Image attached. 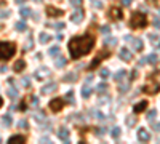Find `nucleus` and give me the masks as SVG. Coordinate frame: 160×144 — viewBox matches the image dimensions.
<instances>
[{
    "label": "nucleus",
    "instance_id": "obj_1",
    "mask_svg": "<svg viewBox=\"0 0 160 144\" xmlns=\"http://www.w3.org/2000/svg\"><path fill=\"white\" fill-rule=\"evenodd\" d=\"M95 35L93 34H83V35H77V37H72L67 43V50L71 53V58L72 59H80L82 56L88 54L90 51L93 50L95 46Z\"/></svg>",
    "mask_w": 160,
    "mask_h": 144
},
{
    "label": "nucleus",
    "instance_id": "obj_2",
    "mask_svg": "<svg viewBox=\"0 0 160 144\" xmlns=\"http://www.w3.org/2000/svg\"><path fill=\"white\" fill-rule=\"evenodd\" d=\"M16 53V45L13 42H0V61H8Z\"/></svg>",
    "mask_w": 160,
    "mask_h": 144
},
{
    "label": "nucleus",
    "instance_id": "obj_3",
    "mask_svg": "<svg viewBox=\"0 0 160 144\" xmlns=\"http://www.w3.org/2000/svg\"><path fill=\"white\" fill-rule=\"evenodd\" d=\"M146 26H147V16L141 11H135L130 19V27L131 29H143Z\"/></svg>",
    "mask_w": 160,
    "mask_h": 144
},
{
    "label": "nucleus",
    "instance_id": "obj_4",
    "mask_svg": "<svg viewBox=\"0 0 160 144\" xmlns=\"http://www.w3.org/2000/svg\"><path fill=\"white\" fill-rule=\"evenodd\" d=\"M111 56V51H107V50H101V51L96 54L95 58H93V61L88 64V69H96L99 66L101 61H104V59H107V58Z\"/></svg>",
    "mask_w": 160,
    "mask_h": 144
},
{
    "label": "nucleus",
    "instance_id": "obj_5",
    "mask_svg": "<svg viewBox=\"0 0 160 144\" xmlns=\"http://www.w3.org/2000/svg\"><path fill=\"white\" fill-rule=\"evenodd\" d=\"M64 104H66V101L62 98H54L50 101V109H51V112H59V111H62Z\"/></svg>",
    "mask_w": 160,
    "mask_h": 144
},
{
    "label": "nucleus",
    "instance_id": "obj_6",
    "mask_svg": "<svg viewBox=\"0 0 160 144\" xmlns=\"http://www.w3.org/2000/svg\"><path fill=\"white\" fill-rule=\"evenodd\" d=\"M109 18H111L112 21H120V19L123 18L122 10H120L119 7H112V8L109 10Z\"/></svg>",
    "mask_w": 160,
    "mask_h": 144
},
{
    "label": "nucleus",
    "instance_id": "obj_7",
    "mask_svg": "<svg viewBox=\"0 0 160 144\" xmlns=\"http://www.w3.org/2000/svg\"><path fill=\"white\" fill-rule=\"evenodd\" d=\"M46 14H48V16H53V18H58V16H62V14H64V11H62L61 8H56V7H46Z\"/></svg>",
    "mask_w": 160,
    "mask_h": 144
},
{
    "label": "nucleus",
    "instance_id": "obj_8",
    "mask_svg": "<svg viewBox=\"0 0 160 144\" xmlns=\"http://www.w3.org/2000/svg\"><path fill=\"white\" fill-rule=\"evenodd\" d=\"M56 90H58V83H56V82H48L46 85L42 87V93H43V95H48V93H53Z\"/></svg>",
    "mask_w": 160,
    "mask_h": 144
},
{
    "label": "nucleus",
    "instance_id": "obj_9",
    "mask_svg": "<svg viewBox=\"0 0 160 144\" xmlns=\"http://www.w3.org/2000/svg\"><path fill=\"white\" fill-rule=\"evenodd\" d=\"M138 139H139L141 143H149V141H151L149 131H147L146 128H139V130H138Z\"/></svg>",
    "mask_w": 160,
    "mask_h": 144
},
{
    "label": "nucleus",
    "instance_id": "obj_10",
    "mask_svg": "<svg viewBox=\"0 0 160 144\" xmlns=\"http://www.w3.org/2000/svg\"><path fill=\"white\" fill-rule=\"evenodd\" d=\"M71 21H72V22H77V24L83 21V10H82L80 7H79V10H75V11L72 13V16H71Z\"/></svg>",
    "mask_w": 160,
    "mask_h": 144
},
{
    "label": "nucleus",
    "instance_id": "obj_11",
    "mask_svg": "<svg viewBox=\"0 0 160 144\" xmlns=\"http://www.w3.org/2000/svg\"><path fill=\"white\" fill-rule=\"evenodd\" d=\"M26 141H27V139H26L24 135H13V136L8 139L10 144H24Z\"/></svg>",
    "mask_w": 160,
    "mask_h": 144
},
{
    "label": "nucleus",
    "instance_id": "obj_12",
    "mask_svg": "<svg viewBox=\"0 0 160 144\" xmlns=\"http://www.w3.org/2000/svg\"><path fill=\"white\" fill-rule=\"evenodd\" d=\"M119 56H120V59H122V61H127V63L133 59V54L130 53V50H128V48H122V50H120Z\"/></svg>",
    "mask_w": 160,
    "mask_h": 144
},
{
    "label": "nucleus",
    "instance_id": "obj_13",
    "mask_svg": "<svg viewBox=\"0 0 160 144\" xmlns=\"http://www.w3.org/2000/svg\"><path fill=\"white\" fill-rule=\"evenodd\" d=\"M147 109V101H139V103H136L133 106V112L135 114H139V112L146 111Z\"/></svg>",
    "mask_w": 160,
    "mask_h": 144
},
{
    "label": "nucleus",
    "instance_id": "obj_14",
    "mask_svg": "<svg viewBox=\"0 0 160 144\" xmlns=\"http://www.w3.org/2000/svg\"><path fill=\"white\" fill-rule=\"evenodd\" d=\"M69 130H66V128H61L59 131H58V138L61 139V141H64V143H71V139H69Z\"/></svg>",
    "mask_w": 160,
    "mask_h": 144
},
{
    "label": "nucleus",
    "instance_id": "obj_15",
    "mask_svg": "<svg viewBox=\"0 0 160 144\" xmlns=\"http://www.w3.org/2000/svg\"><path fill=\"white\" fill-rule=\"evenodd\" d=\"M130 43L133 45L135 50H138V51H141V50L144 48V43L141 42V38H133V37H131L130 38Z\"/></svg>",
    "mask_w": 160,
    "mask_h": 144
},
{
    "label": "nucleus",
    "instance_id": "obj_16",
    "mask_svg": "<svg viewBox=\"0 0 160 144\" xmlns=\"http://www.w3.org/2000/svg\"><path fill=\"white\" fill-rule=\"evenodd\" d=\"M24 67H26V63L22 59H18L16 63H14V66H13V71L14 72H21V71H24Z\"/></svg>",
    "mask_w": 160,
    "mask_h": 144
},
{
    "label": "nucleus",
    "instance_id": "obj_17",
    "mask_svg": "<svg viewBox=\"0 0 160 144\" xmlns=\"http://www.w3.org/2000/svg\"><path fill=\"white\" fill-rule=\"evenodd\" d=\"M91 93H93V90L88 87V83L83 85V88H82V98H85V99L90 98V96H91Z\"/></svg>",
    "mask_w": 160,
    "mask_h": 144
},
{
    "label": "nucleus",
    "instance_id": "obj_18",
    "mask_svg": "<svg viewBox=\"0 0 160 144\" xmlns=\"http://www.w3.org/2000/svg\"><path fill=\"white\" fill-rule=\"evenodd\" d=\"M66 63H67V59H66L64 56H59V54H58V56H56V63H54V66L61 69V67H64V66H66Z\"/></svg>",
    "mask_w": 160,
    "mask_h": 144
},
{
    "label": "nucleus",
    "instance_id": "obj_19",
    "mask_svg": "<svg viewBox=\"0 0 160 144\" xmlns=\"http://www.w3.org/2000/svg\"><path fill=\"white\" fill-rule=\"evenodd\" d=\"M19 13H21V16H22V18H29L30 14H32V10H30L29 7H21Z\"/></svg>",
    "mask_w": 160,
    "mask_h": 144
},
{
    "label": "nucleus",
    "instance_id": "obj_20",
    "mask_svg": "<svg viewBox=\"0 0 160 144\" xmlns=\"http://www.w3.org/2000/svg\"><path fill=\"white\" fill-rule=\"evenodd\" d=\"M62 99H64V101H69V104H71V106H74V104H75V99H74V91H72V90L67 91V95H66Z\"/></svg>",
    "mask_w": 160,
    "mask_h": 144
},
{
    "label": "nucleus",
    "instance_id": "obj_21",
    "mask_svg": "<svg viewBox=\"0 0 160 144\" xmlns=\"http://www.w3.org/2000/svg\"><path fill=\"white\" fill-rule=\"evenodd\" d=\"M14 27H16L18 32H24V30L27 29V24H26L24 21H18L16 24H14Z\"/></svg>",
    "mask_w": 160,
    "mask_h": 144
},
{
    "label": "nucleus",
    "instance_id": "obj_22",
    "mask_svg": "<svg viewBox=\"0 0 160 144\" xmlns=\"http://www.w3.org/2000/svg\"><path fill=\"white\" fill-rule=\"evenodd\" d=\"M103 43L107 45V46H115V45H117V38H114V37H107V38H104V40H103Z\"/></svg>",
    "mask_w": 160,
    "mask_h": 144
},
{
    "label": "nucleus",
    "instance_id": "obj_23",
    "mask_svg": "<svg viewBox=\"0 0 160 144\" xmlns=\"http://www.w3.org/2000/svg\"><path fill=\"white\" fill-rule=\"evenodd\" d=\"M50 71L46 67H42V69H38V71H35V77H38V80H42V75H48Z\"/></svg>",
    "mask_w": 160,
    "mask_h": 144
},
{
    "label": "nucleus",
    "instance_id": "obj_24",
    "mask_svg": "<svg viewBox=\"0 0 160 144\" xmlns=\"http://www.w3.org/2000/svg\"><path fill=\"white\" fill-rule=\"evenodd\" d=\"M125 75H127V71H123V69H122V71H119V72H117L115 75H114V80L120 83V82L123 80V77H125Z\"/></svg>",
    "mask_w": 160,
    "mask_h": 144
},
{
    "label": "nucleus",
    "instance_id": "obj_25",
    "mask_svg": "<svg viewBox=\"0 0 160 144\" xmlns=\"http://www.w3.org/2000/svg\"><path fill=\"white\" fill-rule=\"evenodd\" d=\"M38 40H40V43H48V40H51V37H50L48 34L42 32L40 35H38Z\"/></svg>",
    "mask_w": 160,
    "mask_h": 144
},
{
    "label": "nucleus",
    "instance_id": "obj_26",
    "mask_svg": "<svg viewBox=\"0 0 160 144\" xmlns=\"http://www.w3.org/2000/svg\"><path fill=\"white\" fill-rule=\"evenodd\" d=\"M59 51H61V50H59V46L56 45V46H51L48 53H50V56H51V58H56L58 54H59Z\"/></svg>",
    "mask_w": 160,
    "mask_h": 144
},
{
    "label": "nucleus",
    "instance_id": "obj_27",
    "mask_svg": "<svg viewBox=\"0 0 160 144\" xmlns=\"http://www.w3.org/2000/svg\"><path fill=\"white\" fill-rule=\"evenodd\" d=\"M146 61H149V63H151L152 66H155V64L159 63V56H157V53H152V54H151L149 58H147Z\"/></svg>",
    "mask_w": 160,
    "mask_h": 144
},
{
    "label": "nucleus",
    "instance_id": "obj_28",
    "mask_svg": "<svg viewBox=\"0 0 160 144\" xmlns=\"http://www.w3.org/2000/svg\"><path fill=\"white\" fill-rule=\"evenodd\" d=\"M136 120H138V119H136L135 115H128L125 122H127V125H128V127H135V125H136Z\"/></svg>",
    "mask_w": 160,
    "mask_h": 144
},
{
    "label": "nucleus",
    "instance_id": "obj_29",
    "mask_svg": "<svg viewBox=\"0 0 160 144\" xmlns=\"http://www.w3.org/2000/svg\"><path fill=\"white\" fill-rule=\"evenodd\" d=\"M107 90H109L107 83H103V82H101V83L98 85V88H96V91H98V93H101V95H103V93H106Z\"/></svg>",
    "mask_w": 160,
    "mask_h": 144
},
{
    "label": "nucleus",
    "instance_id": "obj_30",
    "mask_svg": "<svg viewBox=\"0 0 160 144\" xmlns=\"http://www.w3.org/2000/svg\"><path fill=\"white\" fill-rule=\"evenodd\" d=\"M75 79H77V74L75 72H71V74H67V75H64V82H75Z\"/></svg>",
    "mask_w": 160,
    "mask_h": 144
},
{
    "label": "nucleus",
    "instance_id": "obj_31",
    "mask_svg": "<svg viewBox=\"0 0 160 144\" xmlns=\"http://www.w3.org/2000/svg\"><path fill=\"white\" fill-rule=\"evenodd\" d=\"M95 135L98 136V138H101V136H104L106 135V128H101V127H98V128H95Z\"/></svg>",
    "mask_w": 160,
    "mask_h": 144
},
{
    "label": "nucleus",
    "instance_id": "obj_32",
    "mask_svg": "<svg viewBox=\"0 0 160 144\" xmlns=\"http://www.w3.org/2000/svg\"><path fill=\"white\" fill-rule=\"evenodd\" d=\"M155 117H157V111H155V109H152V111L147 112V120H149V122H154Z\"/></svg>",
    "mask_w": 160,
    "mask_h": 144
},
{
    "label": "nucleus",
    "instance_id": "obj_33",
    "mask_svg": "<svg viewBox=\"0 0 160 144\" xmlns=\"http://www.w3.org/2000/svg\"><path fill=\"white\" fill-rule=\"evenodd\" d=\"M2 122H3V125H7V127H10L11 125V117L8 114H5V115H2Z\"/></svg>",
    "mask_w": 160,
    "mask_h": 144
},
{
    "label": "nucleus",
    "instance_id": "obj_34",
    "mask_svg": "<svg viewBox=\"0 0 160 144\" xmlns=\"http://www.w3.org/2000/svg\"><path fill=\"white\" fill-rule=\"evenodd\" d=\"M8 96H10L11 99H16L18 98V90H16V88H10V90H8Z\"/></svg>",
    "mask_w": 160,
    "mask_h": 144
},
{
    "label": "nucleus",
    "instance_id": "obj_35",
    "mask_svg": "<svg viewBox=\"0 0 160 144\" xmlns=\"http://www.w3.org/2000/svg\"><path fill=\"white\" fill-rule=\"evenodd\" d=\"M111 136H112L114 139H117V138H119V136H120V128H119V127L112 128V131H111Z\"/></svg>",
    "mask_w": 160,
    "mask_h": 144
},
{
    "label": "nucleus",
    "instance_id": "obj_36",
    "mask_svg": "<svg viewBox=\"0 0 160 144\" xmlns=\"http://www.w3.org/2000/svg\"><path fill=\"white\" fill-rule=\"evenodd\" d=\"M109 74H111V72H109V69H106V67H104V69H101V71H99L101 79H107V77H109Z\"/></svg>",
    "mask_w": 160,
    "mask_h": 144
},
{
    "label": "nucleus",
    "instance_id": "obj_37",
    "mask_svg": "<svg viewBox=\"0 0 160 144\" xmlns=\"http://www.w3.org/2000/svg\"><path fill=\"white\" fill-rule=\"evenodd\" d=\"M18 127L21 128V130H27V128H29V122H27V120H21V122L18 123Z\"/></svg>",
    "mask_w": 160,
    "mask_h": 144
},
{
    "label": "nucleus",
    "instance_id": "obj_38",
    "mask_svg": "<svg viewBox=\"0 0 160 144\" xmlns=\"http://www.w3.org/2000/svg\"><path fill=\"white\" fill-rule=\"evenodd\" d=\"M99 32L104 34V35H107V34L111 32V27H109V26H101L99 27Z\"/></svg>",
    "mask_w": 160,
    "mask_h": 144
},
{
    "label": "nucleus",
    "instance_id": "obj_39",
    "mask_svg": "<svg viewBox=\"0 0 160 144\" xmlns=\"http://www.w3.org/2000/svg\"><path fill=\"white\" fill-rule=\"evenodd\" d=\"M10 14H11V13H10L8 10H2V11H0V18H2V19H7Z\"/></svg>",
    "mask_w": 160,
    "mask_h": 144
},
{
    "label": "nucleus",
    "instance_id": "obj_40",
    "mask_svg": "<svg viewBox=\"0 0 160 144\" xmlns=\"http://www.w3.org/2000/svg\"><path fill=\"white\" fill-rule=\"evenodd\" d=\"M21 83L24 85V87H27V88H29V87H30V80H29V77H22Z\"/></svg>",
    "mask_w": 160,
    "mask_h": 144
},
{
    "label": "nucleus",
    "instance_id": "obj_41",
    "mask_svg": "<svg viewBox=\"0 0 160 144\" xmlns=\"http://www.w3.org/2000/svg\"><path fill=\"white\" fill-rule=\"evenodd\" d=\"M154 27H155V29H159V27H160V19H159V14H155V16H154Z\"/></svg>",
    "mask_w": 160,
    "mask_h": 144
},
{
    "label": "nucleus",
    "instance_id": "obj_42",
    "mask_svg": "<svg viewBox=\"0 0 160 144\" xmlns=\"http://www.w3.org/2000/svg\"><path fill=\"white\" fill-rule=\"evenodd\" d=\"M71 5L79 8V7H82V0H71Z\"/></svg>",
    "mask_w": 160,
    "mask_h": 144
},
{
    "label": "nucleus",
    "instance_id": "obj_43",
    "mask_svg": "<svg viewBox=\"0 0 160 144\" xmlns=\"http://www.w3.org/2000/svg\"><path fill=\"white\" fill-rule=\"evenodd\" d=\"M64 27H66L64 22H56V24H54V29H56V30H62Z\"/></svg>",
    "mask_w": 160,
    "mask_h": 144
},
{
    "label": "nucleus",
    "instance_id": "obj_44",
    "mask_svg": "<svg viewBox=\"0 0 160 144\" xmlns=\"http://www.w3.org/2000/svg\"><path fill=\"white\" fill-rule=\"evenodd\" d=\"M34 117H35L37 122H43V120H45V115H43V114H35Z\"/></svg>",
    "mask_w": 160,
    "mask_h": 144
},
{
    "label": "nucleus",
    "instance_id": "obj_45",
    "mask_svg": "<svg viewBox=\"0 0 160 144\" xmlns=\"http://www.w3.org/2000/svg\"><path fill=\"white\" fill-rule=\"evenodd\" d=\"M128 88H130V85H120V87H119V91H120V93H125Z\"/></svg>",
    "mask_w": 160,
    "mask_h": 144
},
{
    "label": "nucleus",
    "instance_id": "obj_46",
    "mask_svg": "<svg viewBox=\"0 0 160 144\" xmlns=\"http://www.w3.org/2000/svg\"><path fill=\"white\" fill-rule=\"evenodd\" d=\"M149 38L152 40V43H154V42H155V43H159V37L154 35V34H149Z\"/></svg>",
    "mask_w": 160,
    "mask_h": 144
},
{
    "label": "nucleus",
    "instance_id": "obj_47",
    "mask_svg": "<svg viewBox=\"0 0 160 144\" xmlns=\"http://www.w3.org/2000/svg\"><path fill=\"white\" fill-rule=\"evenodd\" d=\"M27 107V104H26V101H22V103H21V106H18L16 109H19V111H24V109Z\"/></svg>",
    "mask_w": 160,
    "mask_h": 144
},
{
    "label": "nucleus",
    "instance_id": "obj_48",
    "mask_svg": "<svg viewBox=\"0 0 160 144\" xmlns=\"http://www.w3.org/2000/svg\"><path fill=\"white\" fill-rule=\"evenodd\" d=\"M30 99H32V106H38V98L37 96H32Z\"/></svg>",
    "mask_w": 160,
    "mask_h": 144
},
{
    "label": "nucleus",
    "instance_id": "obj_49",
    "mask_svg": "<svg viewBox=\"0 0 160 144\" xmlns=\"http://www.w3.org/2000/svg\"><path fill=\"white\" fill-rule=\"evenodd\" d=\"M122 5L123 7H130L131 5V0H122Z\"/></svg>",
    "mask_w": 160,
    "mask_h": 144
},
{
    "label": "nucleus",
    "instance_id": "obj_50",
    "mask_svg": "<svg viewBox=\"0 0 160 144\" xmlns=\"http://www.w3.org/2000/svg\"><path fill=\"white\" fill-rule=\"evenodd\" d=\"M95 7L96 8H103V3H101L99 0H95Z\"/></svg>",
    "mask_w": 160,
    "mask_h": 144
},
{
    "label": "nucleus",
    "instance_id": "obj_51",
    "mask_svg": "<svg viewBox=\"0 0 160 144\" xmlns=\"http://www.w3.org/2000/svg\"><path fill=\"white\" fill-rule=\"evenodd\" d=\"M136 77H138V71H133L131 72V80H136Z\"/></svg>",
    "mask_w": 160,
    "mask_h": 144
},
{
    "label": "nucleus",
    "instance_id": "obj_52",
    "mask_svg": "<svg viewBox=\"0 0 160 144\" xmlns=\"http://www.w3.org/2000/svg\"><path fill=\"white\" fill-rule=\"evenodd\" d=\"M147 2H149V3H154V5H155V8L159 7V0H147Z\"/></svg>",
    "mask_w": 160,
    "mask_h": 144
},
{
    "label": "nucleus",
    "instance_id": "obj_53",
    "mask_svg": "<svg viewBox=\"0 0 160 144\" xmlns=\"http://www.w3.org/2000/svg\"><path fill=\"white\" fill-rule=\"evenodd\" d=\"M91 82H93V75H90L88 79H87V83H91Z\"/></svg>",
    "mask_w": 160,
    "mask_h": 144
},
{
    "label": "nucleus",
    "instance_id": "obj_54",
    "mask_svg": "<svg viewBox=\"0 0 160 144\" xmlns=\"http://www.w3.org/2000/svg\"><path fill=\"white\" fill-rule=\"evenodd\" d=\"M0 72H7V66H2V67H0Z\"/></svg>",
    "mask_w": 160,
    "mask_h": 144
},
{
    "label": "nucleus",
    "instance_id": "obj_55",
    "mask_svg": "<svg viewBox=\"0 0 160 144\" xmlns=\"http://www.w3.org/2000/svg\"><path fill=\"white\" fill-rule=\"evenodd\" d=\"M3 106V99H2V96H0V107Z\"/></svg>",
    "mask_w": 160,
    "mask_h": 144
},
{
    "label": "nucleus",
    "instance_id": "obj_56",
    "mask_svg": "<svg viewBox=\"0 0 160 144\" xmlns=\"http://www.w3.org/2000/svg\"><path fill=\"white\" fill-rule=\"evenodd\" d=\"M26 0H16V3H24Z\"/></svg>",
    "mask_w": 160,
    "mask_h": 144
},
{
    "label": "nucleus",
    "instance_id": "obj_57",
    "mask_svg": "<svg viewBox=\"0 0 160 144\" xmlns=\"http://www.w3.org/2000/svg\"><path fill=\"white\" fill-rule=\"evenodd\" d=\"M35 2H42V0H35Z\"/></svg>",
    "mask_w": 160,
    "mask_h": 144
},
{
    "label": "nucleus",
    "instance_id": "obj_58",
    "mask_svg": "<svg viewBox=\"0 0 160 144\" xmlns=\"http://www.w3.org/2000/svg\"><path fill=\"white\" fill-rule=\"evenodd\" d=\"M0 143H2V139H0Z\"/></svg>",
    "mask_w": 160,
    "mask_h": 144
}]
</instances>
